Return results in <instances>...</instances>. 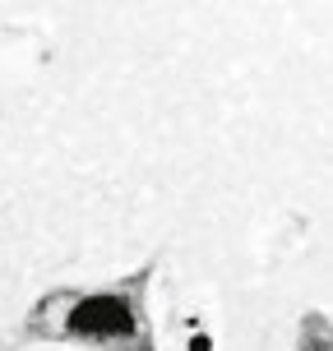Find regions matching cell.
Segmentation results:
<instances>
[{
    "label": "cell",
    "mask_w": 333,
    "mask_h": 351,
    "mask_svg": "<svg viewBox=\"0 0 333 351\" xmlns=\"http://www.w3.org/2000/svg\"><path fill=\"white\" fill-rule=\"evenodd\" d=\"M125 291L130 287L106 291V296L74 300L70 319H65V333L93 337V342H135L139 337V310H135V300L125 296Z\"/></svg>",
    "instance_id": "obj_1"
}]
</instances>
